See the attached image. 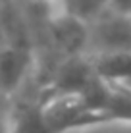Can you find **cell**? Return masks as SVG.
Instances as JSON below:
<instances>
[{"instance_id":"obj_1","label":"cell","mask_w":131,"mask_h":133,"mask_svg":"<svg viewBox=\"0 0 131 133\" xmlns=\"http://www.w3.org/2000/svg\"><path fill=\"white\" fill-rule=\"evenodd\" d=\"M96 73L93 68V60L79 56H70L60 62L52 75V83L46 97L54 95H83L93 87L96 81Z\"/></svg>"},{"instance_id":"obj_2","label":"cell","mask_w":131,"mask_h":133,"mask_svg":"<svg viewBox=\"0 0 131 133\" xmlns=\"http://www.w3.org/2000/svg\"><path fill=\"white\" fill-rule=\"evenodd\" d=\"M48 35L54 46L64 54V58L83 54V50L91 43L89 23L64 12L48 16Z\"/></svg>"},{"instance_id":"obj_3","label":"cell","mask_w":131,"mask_h":133,"mask_svg":"<svg viewBox=\"0 0 131 133\" xmlns=\"http://www.w3.org/2000/svg\"><path fill=\"white\" fill-rule=\"evenodd\" d=\"M33 52L29 44L6 43L0 46V95H12L25 83L33 70Z\"/></svg>"},{"instance_id":"obj_4","label":"cell","mask_w":131,"mask_h":133,"mask_svg":"<svg viewBox=\"0 0 131 133\" xmlns=\"http://www.w3.org/2000/svg\"><path fill=\"white\" fill-rule=\"evenodd\" d=\"M10 133H52L40 102L17 106L10 116Z\"/></svg>"},{"instance_id":"obj_5","label":"cell","mask_w":131,"mask_h":133,"mask_svg":"<svg viewBox=\"0 0 131 133\" xmlns=\"http://www.w3.org/2000/svg\"><path fill=\"white\" fill-rule=\"evenodd\" d=\"M108 8H110V0H62L60 4V12L70 14L85 23L96 21Z\"/></svg>"},{"instance_id":"obj_6","label":"cell","mask_w":131,"mask_h":133,"mask_svg":"<svg viewBox=\"0 0 131 133\" xmlns=\"http://www.w3.org/2000/svg\"><path fill=\"white\" fill-rule=\"evenodd\" d=\"M27 2L33 4V6L44 8L48 16H52V14H58V12H60V4H62V0H27Z\"/></svg>"},{"instance_id":"obj_7","label":"cell","mask_w":131,"mask_h":133,"mask_svg":"<svg viewBox=\"0 0 131 133\" xmlns=\"http://www.w3.org/2000/svg\"><path fill=\"white\" fill-rule=\"evenodd\" d=\"M110 10L120 16L131 17V0H110Z\"/></svg>"},{"instance_id":"obj_8","label":"cell","mask_w":131,"mask_h":133,"mask_svg":"<svg viewBox=\"0 0 131 133\" xmlns=\"http://www.w3.org/2000/svg\"><path fill=\"white\" fill-rule=\"evenodd\" d=\"M0 133H10V118L4 114L2 106H0Z\"/></svg>"},{"instance_id":"obj_9","label":"cell","mask_w":131,"mask_h":133,"mask_svg":"<svg viewBox=\"0 0 131 133\" xmlns=\"http://www.w3.org/2000/svg\"><path fill=\"white\" fill-rule=\"evenodd\" d=\"M6 44V39H4V29H2V19H0V46Z\"/></svg>"}]
</instances>
